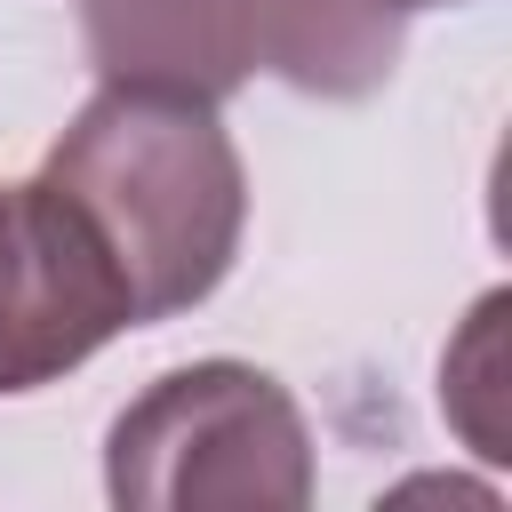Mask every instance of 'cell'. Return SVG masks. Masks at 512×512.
<instances>
[{
  "label": "cell",
  "instance_id": "cell-6",
  "mask_svg": "<svg viewBox=\"0 0 512 512\" xmlns=\"http://www.w3.org/2000/svg\"><path fill=\"white\" fill-rule=\"evenodd\" d=\"M400 8H456V0H400Z\"/></svg>",
  "mask_w": 512,
  "mask_h": 512
},
{
  "label": "cell",
  "instance_id": "cell-3",
  "mask_svg": "<svg viewBox=\"0 0 512 512\" xmlns=\"http://www.w3.org/2000/svg\"><path fill=\"white\" fill-rule=\"evenodd\" d=\"M128 328V304L64 216V200L32 184H0V392H40L96 360Z\"/></svg>",
  "mask_w": 512,
  "mask_h": 512
},
{
  "label": "cell",
  "instance_id": "cell-1",
  "mask_svg": "<svg viewBox=\"0 0 512 512\" xmlns=\"http://www.w3.org/2000/svg\"><path fill=\"white\" fill-rule=\"evenodd\" d=\"M40 184L104 256L128 328L192 312L224 288L248 224V168L216 104L104 88L48 144Z\"/></svg>",
  "mask_w": 512,
  "mask_h": 512
},
{
  "label": "cell",
  "instance_id": "cell-2",
  "mask_svg": "<svg viewBox=\"0 0 512 512\" xmlns=\"http://www.w3.org/2000/svg\"><path fill=\"white\" fill-rule=\"evenodd\" d=\"M104 496L120 512H304L312 432L280 376L248 360H192L144 384L104 440Z\"/></svg>",
  "mask_w": 512,
  "mask_h": 512
},
{
  "label": "cell",
  "instance_id": "cell-4",
  "mask_svg": "<svg viewBox=\"0 0 512 512\" xmlns=\"http://www.w3.org/2000/svg\"><path fill=\"white\" fill-rule=\"evenodd\" d=\"M80 40L104 88L224 104L256 72V0H80Z\"/></svg>",
  "mask_w": 512,
  "mask_h": 512
},
{
  "label": "cell",
  "instance_id": "cell-5",
  "mask_svg": "<svg viewBox=\"0 0 512 512\" xmlns=\"http://www.w3.org/2000/svg\"><path fill=\"white\" fill-rule=\"evenodd\" d=\"M408 48L400 0H256V64L304 96L352 104L392 80Z\"/></svg>",
  "mask_w": 512,
  "mask_h": 512
}]
</instances>
